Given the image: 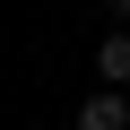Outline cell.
<instances>
[{
    "mask_svg": "<svg viewBox=\"0 0 130 130\" xmlns=\"http://www.w3.org/2000/svg\"><path fill=\"white\" fill-rule=\"evenodd\" d=\"M78 130H130V95H121V87L87 95V104H78Z\"/></svg>",
    "mask_w": 130,
    "mask_h": 130,
    "instance_id": "cell-1",
    "label": "cell"
},
{
    "mask_svg": "<svg viewBox=\"0 0 130 130\" xmlns=\"http://www.w3.org/2000/svg\"><path fill=\"white\" fill-rule=\"evenodd\" d=\"M95 70H104V87H130V35H104Z\"/></svg>",
    "mask_w": 130,
    "mask_h": 130,
    "instance_id": "cell-2",
    "label": "cell"
},
{
    "mask_svg": "<svg viewBox=\"0 0 130 130\" xmlns=\"http://www.w3.org/2000/svg\"><path fill=\"white\" fill-rule=\"evenodd\" d=\"M113 18H121V26H130V0H113Z\"/></svg>",
    "mask_w": 130,
    "mask_h": 130,
    "instance_id": "cell-3",
    "label": "cell"
}]
</instances>
